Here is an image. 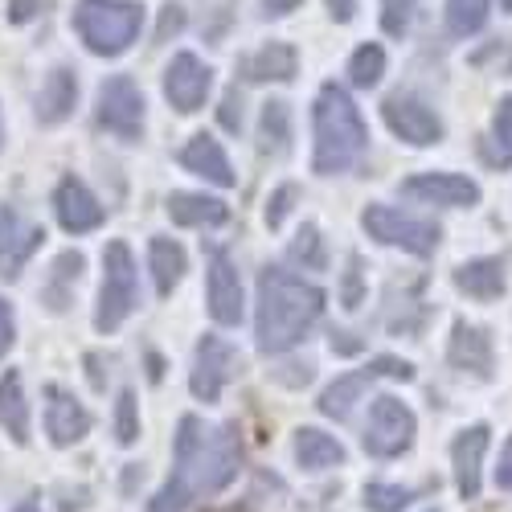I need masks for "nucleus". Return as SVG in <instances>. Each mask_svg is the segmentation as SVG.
Wrapping results in <instances>:
<instances>
[{
  "instance_id": "obj_23",
  "label": "nucleus",
  "mask_w": 512,
  "mask_h": 512,
  "mask_svg": "<svg viewBox=\"0 0 512 512\" xmlns=\"http://www.w3.org/2000/svg\"><path fill=\"white\" fill-rule=\"evenodd\" d=\"M291 451H295V463H300L304 472H328V467L345 463V447H340V439L320 431V426H300Z\"/></svg>"
},
{
  "instance_id": "obj_5",
  "label": "nucleus",
  "mask_w": 512,
  "mask_h": 512,
  "mask_svg": "<svg viewBox=\"0 0 512 512\" xmlns=\"http://www.w3.org/2000/svg\"><path fill=\"white\" fill-rule=\"evenodd\" d=\"M140 304V275L127 242H107L103 250V287H99V308H95V328L115 332Z\"/></svg>"
},
{
  "instance_id": "obj_48",
  "label": "nucleus",
  "mask_w": 512,
  "mask_h": 512,
  "mask_svg": "<svg viewBox=\"0 0 512 512\" xmlns=\"http://www.w3.org/2000/svg\"><path fill=\"white\" fill-rule=\"evenodd\" d=\"M0 148H5V123H0Z\"/></svg>"
},
{
  "instance_id": "obj_44",
  "label": "nucleus",
  "mask_w": 512,
  "mask_h": 512,
  "mask_svg": "<svg viewBox=\"0 0 512 512\" xmlns=\"http://www.w3.org/2000/svg\"><path fill=\"white\" fill-rule=\"evenodd\" d=\"M300 5H304V0H263V13L267 17H287V13H295Z\"/></svg>"
},
{
  "instance_id": "obj_32",
  "label": "nucleus",
  "mask_w": 512,
  "mask_h": 512,
  "mask_svg": "<svg viewBox=\"0 0 512 512\" xmlns=\"http://www.w3.org/2000/svg\"><path fill=\"white\" fill-rule=\"evenodd\" d=\"M287 254H291V263L304 267V271H324V263H328V259H324V238H320V230H316L312 222H308L300 234H295V242H291Z\"/></svg>"
},
{
  "instance_id": "obj_18",
  "label": "nucleus",
  "mask_w": 512,
  "mask_h": 512,
  "mask_svg": "<svg viewBox=\"0 0 512 512\" xmlns=\"http://www.w3.org/2000/svg\"><path fill=\"white\" fill-rule=\"evenodd\" d=\"M447 361H451L459 373H472V377L488 381V377H492V365H496L492 336H488L480 324L455 320V328H451V345H447Z\"/></svg>"
},
{
  "instance_id": "obj_14",
  "label": "nucleus",
  "mask_w": 512,
  "mask_h": 512,
  "mask_svg": "<svg viewBox=\"0 0 512 512\" xmlns=\"http://www.w3.org/2000/svg\"><path fill=\"white\" fill-rule=\"evenodd\" d=\"M205 295H209V316L222 328L242 324V279L238 267L230 263L226 250L209 254V275H205Z\"/></svg>"
},
{
  "instance_id": "obj_27",
  "label": "nucleus",
  "mask_w": 512,
  "mask_h": 512,
  "mask_svg": "<svg viewBox=\"0 0 512 512\" xmlns=\"http://www.w3.org/2000/svg\"><path fill=\"white\" fill-rule=\"evenodd\" d=\"M0 426H5L17 447L29 443V402H25V386L17 369L0 377Z\"/></svg>"
},
{
  "instance_id": "obj_33",
  "label": "nucleus",
  "mask_w": 512,
  "mask_h": 512,
  "mask_svg": "<svg viewBox=\"0 0 512 512\" xmlns=\"http://www.w3.org/2000/svg\"><path fill=\"white\" fill-rule=\"evenodd\" d=\"M361 496H365L369 512H402V508H410L414 488H402V484H365Z\"/></svg>"
},
{
  "instance_id": "obj_22",
  "label": "nucleus",
  "mask_w": 512,
  "mask_h": 512,
  "mask_svg": "<svg viewBox=\"0 0 512 512\" xmlns=\"http://www.w3.org/2000/svg\"><path fill=\"white\" fill-rule=\"evenodd\" d=\"M238 74L246 82H291L300 74V54H295L287 41H271V46L246 54L238 62Z\"/></svg>"
},
{
  "instance_id": "obj_29",
  "label": "nucleus",
  "mask_w": 512,
  "mask_h": 512,
  "mask_svg": "<svg viewBox=\"0 0 512 512\" xmlns=\"http://www.w3.org/2000/svg\"><path fill=\"white\" fill-rule=\"evenodd\" d=\"M259 148L263 156H283L291 148V111L287 103H267L259 115Z\"/></svg>"
},
{
  "instance_id": "obj_31",
  "label": "nucleus",
  "mask_w": 512,
  "mask_h": 512,
  "mask_svg": "<svg viewBox=\"0 0 512 512\" xmlns=\"http://www.w3.org/2000/svg\"><path fill=\"white\" fill-rule=\"evenodd\" d=\"M381 74H386V50L377 46V41H365V46L349 58V78H353V87L369 91L381 82Z\"/></svg>"
},
{
  "instance_id": "obj_20",
  "label": "nucleus",
  "mask_w": 512,
  "mask_h": 512,
  "mask_svg": "<svg viewBox=\"0 0 512 512\" xmlns=\"http://www.w3.org/2000/svg\"><path fill=\"white\" fill-rule=\"evenodd\" d=\"M181 164L189 168L193 177H205L209 185H218V189H234L238 177H234V168H230V156L226 148L213 140V136H193L185 148H181Z\"/></svg>"
},
{
  "instance_id": "obj_2",
  "label": "nucleus",
  "mask_w": 512,
  "mask_h": 512,
  "mask_svg": "<svg viewBox=\"0 0 512 512\" xmlns=\"http://www.w3.org/2000/svg\"><path fill=\"white\" fill-rule=\"evenodd\" d=\"M324 316V291L283 267H267L259 275V312H254V336L267 357L295 349Z\"/></svg>"
},
{
  "instance_id": "obj_7",
  "label": "nucleus",
  "mask_w": 512,
  "mask_h": 512,
  "mask_svg": "<svg viewBox=\"0 0 512 512\" xmlns=\"http://www.w3.org/2000/svg\"><path fill=\"white\" fill-rule=\"evenodd\" d=\"M414 431H418L414 410H410L402 398L381 394V398H373V406H369V422H365V451H369L373 459H398V455H406V451H410Z\"/></svg>"
},
{
  "instance_id": "obj_26",
  "label": "nucleus",
  "mask_w": 512,
  "mask_h": 512,
  "mask_svg": "<svg viewBox=\"0 0 512 512\" xmlns=\"http://www.w3.org/2000/svg\"><path fill=\"white\" fill-rule=\"evenodd\" d=\"M168 218L177 226L201 230V226H222L230 218V209L226 201L205 197V193H168Z\"/></svg>"
},
{
  "instance_id": "obj_38",
  "label": "nucleus",
  "mask_w": 512,
  "mask_h": 512,
  "mask_svg": "<svg viewBox=\"0 0 512 512\" xmlns=\"http://www.w3.org/2000/svg\"><path fill=\"white\" fill-rule=\"evenodd\" d=\"M295 197H300V189H295V185H279V189L267 197V226H271V230H279V226L287 222Z\"/></svg>"
},
{
  "instance_id": "obj_49",
  "label": "nucleus",
  "mask_w": 512,
  "mask_h": 512,
  "mask_svg": "<svg viewBox=\"0 0 512 512\" xmlns=\"http://www.w3.org/2000/svg\"><path fill=\"white\" fill-rule=\"evenodd\" d=\"M226 512H250V508H226Z\"/></svg>"
},
{
  "instance_id": "obj_12",
  "label": "nucleus",
  "mask_w": 512,
  "mask_h": 512,
  "mask_svg": "<svg viewBox=\"0 0 512 512\" xmlns=\"http://www.w3.org/2000/svg\"><path fill=\"white\" fill-rule=\"evenodd\" d=\"M41 242H46V230L33 226L17 205H0V279H17Z\"/></svg>"
},
{
  "instance_id": "obj_39",
  "label": "nucleus",
  "mask_w": 512,
  "mask_h": 512,
  "mask_svg": "<svg viewBox=\"0 0 512 512\" xmlns=\"http://www.w3.org/2000/svg\"><path fill=\"white\" fill-rule=\"evenodd\" d=\"M222 127L226 132H242V99H238V91H230L222 99Z\"/></svg>"
},
{
  "instance_id": "obj_1",
  "label": "nucleus",
  "mask_w": 512,
  "mask_h": 512,
  "mask_svg": "<svg viewBox=\"0 0 512 512\" xmlns=\"http://www.w3.org/2000/svg\"><path fill=\"white\" fill-rule=\"evenodd\" d=\"M242 472V439L238 426L226 422L205 431L197 414H185L173 443V476L148 500V512H189L197 496H218Z\"/></svg>"
},
{
  "instance_id": "obj_43",
  "label": "nucleus",
  "mask_w": 512,
  "mask_h": 512,
  "mask_svg": "<svg viewBox=\"0 0 512 512\" xmlns=\"http://www.w3.org/2000/svg\"><path fill=\"white\" fill-rule=\"evenodd\" d=\"M181 25H185V13H181L177 5H168V9H164V21H160V41H164L168 33H177Z\"/></svg>"
},
{
  "instance_id": "obj_4",
  "label": "nucleus",
  "mask_w": 512,
  "mask_h": 512,
  "mask_svg": "<svg viewBox=\"0 0 512 512\" xmlns=\"http://www.w3.org/2000/svg\"><path fill=\"white\" fill-rule=\"evenodd\" d=\"M74 29L82 46L99 58H119L132 50V41L144 29V9L136 0H78Z\"/></svg>"
},
{
  "instance_id": "obj_3",
  "label": "nucleus",
  "mask_w": 512,
  "mask_h": 512,
  "mask_svg": "<svg viewBox=\"0 0 512 512\" xmlns=\"http://www.w3.org/2000/svg\"><path fill=\"white\" fill-rule=\"evenodd\" d=\"M312 127H316V148H312V168L320 177H340L357 168L369 152V127L353 103V95L336 82H324L316 107H312Z\"/></svg>"
},
{
  "instance_id": "obj_11",
  "label": "nucleus",
  "mask_w": 512,
  "mask_h": 512,
  "mask_svg": "<svg viewBox=\"0 0 512 512\" xmlns=\"http://www.w3.org/2000/svg\"><path fill=\"white\" fill-rule=\"evenodd\" d=\"M238 349L226 345L222 336H213L205 332L197 340V353H193V377H189V390L197 402H218L222 390H226V381L238 373Z\"/></svg>"
},
{
  "instance_id": "obj_9",
  "label": "nucleus",
  "mask_w": 512,
  "mask_h": 512,
  "mask_svg": "<svg viewBox=\"0 0 512 512\" xmlns=\"http://www.w3.org/2000/svg\"><path fill=\"white\" fill-rule=\"evenodd\" d=\"M377 377L410 381L414 369H410L406 361H398V357H373L365 369H353V373H345V377H336V381H332V386L320 394V414H328V418H336V422H345V418L353 414V406L361 402V394L373 386Z\"/></svg>"
},
{
  "instance_id": "obj_40",
  "label": "nucleus",
  "mask_w": 512,
  "mask_h": 512,
  "mask_svg": "<svg viewBox=\"0 0 512 512\" xmlns=\"http://www.w3.org/2000/svg\"><path fill=\"white\" fill-rule=\"evenodd\" d=\"M13 336H17V324H13V308L0 300V357L13 349Z\"/></svg>"
},
{
  "instance_id": "obj_41",
  "label": "nucleus",
  "mask_w": 512,
  "mask_h": 512,
  "mask_svg": "<svg viewBox=\"0 0 512 512\" xmlns=\"http://www.w3.org/2000/svg\"><path fill=\"white\" fill-rule=\"evenodd\" d=\"M324 5H328V13H332L336 25H349L357 17V0H324Z\"/></svg>"
},
{
  "instance_id": "obj_16",
  "label": "nucleus",
  "mask_w": 512,
  "mask_h": 512,
  "mask_svg": "<svg viewBox=\"0 0 512 512\" xmlns=\"http://www.w3.org/2000/svg\"><path fill=\"white\" fill-rule=\"evenodd\" d=\"M54 213L66 234H91L103 226L107 209L99 205V197L82 185L78 177H62L58 189H54Z\"/></svg>"
},
{
  "instance_id": "obj_28",
  "label": "nucleus",
  "mask_w": 512,
  "mask_h": 512,
  "mask_svg": "<svg viewBox=\"0 0 512 512\" xmlns=\"http://www.w3.org/2000/svg\"><path fill=\"white\" fill-rule=\"evenodd\" d=\"M148 267H152L156 291H160V295H173L177 283L185 279L189 259H185L181 242H173V238H152V242H148Z\"/></svg>"
},
{
  "instance_id": "obj_30",
  "label": "nucleus",
  "mask_w": 512,
  "mask_h": 512,
  "mask_svg": "<svg viewBox=\"0 0 512 512\" xmlns=\"http://www.w3.org/2000/svg\"><path fill=\"white\" fill-rule=\"evenodd\" d=\"M492 0H447V29L451 37H472L484 29Z\"/></svg>"
},
{
  "instance_id": "obj_8",
  "label": "nucleus",
  "mask_w": 512,
  "mask_h": 512,
  "mask_svg": "<svg viewBox=\"0 0 512 512\" xmlns=\"http://www.w3.org/2000/svg\"><path fill=\"white\" fill-rule=\"evenodd\" d=\"M99 123L115 140L136 144L144 136V91L136 87V78L127 74H111L99 87V107H95Z\"/></svg>"
},
{
  "instance_id": "obj_19",
  "label": "nucleus",
  "mask_w": 512,
  "mask_h": 512,
  "mask_svg": "<svg viewBox=\"0 0 512 512\" xmlns=\"http://www.w3.org/2000/svg\"><path fill=\"white\" fill-rule=\"evenodd\" d=\"M488 426L476 422L459 431V439L451 443V467H455V488L463 500H476L480 496V472H484V451H488Z\"/></svg>"
},
{
  "instance_id": "obj_35",
  "label": "nucleus",
  "mask_w": 512,
  "mask_h": 512,
  "mask_svg": "<svg viewBox=\"0 0 512 512\" xmlns=\"http://www.w3.org/2000/svg\"><path fill=\"white\" fill-rule=\"evenodd\" d=\"M115 439H119L123 447H132V443L140 439V402H136L132 390H123V394L115 398Z\"/></svg>"
},
{
  "instance_id": "obj_17",
  "label": "nucleus",
  "mask_w": 512,
  "mask_h": 512,
  "mask_svg": "<svg viewBox=\"0 0 512 512\" xmlns=\"http://www.w3.org/2000/svg\"><path fill=\"white\" fill-rule=\"evenodd\" d=\"M46 435L54 447H74L91 435V410L62 386L46 390Z\"/></svg>"
},
{
  "instance_id": "obj_36",
  "label": "nucleus",
  "mask_w": 512,
  "mask_h": 512,
  "mask_svg": "<svg viewBox=\"0 0 512 512\" xmlns=\"http://www.w3.org/2000/svg\"><path fill=\"white\" fill-rule=\"evenodd\" d=\"M340 304H345V312H357L365 304V263H361V254H349V263H345V275H340Z\"/></svg>"
},
{
  "instance_id": "obj_21",
  "label": "nucleus",
  "mask_w": 512,
  "mask_h": 512,
  "mask_svg": "<svg viewBox=\"0 0 512 512\" xmlns=\"http://www.w3.org/2000/svg\"><path fill=\"white\" fill-rule=\"evenodd\" d=\"M74 103H78V74L70 66H54L37 91V123L58 127L62 119L74 115Z\"/></svg>"
},
{
  "instance_id": "obj_15",
  "label": "nucleus",
  "mask_w": 512,
  "mask_h": 512,
  "mask_svg": "<svg viewBox=\"0 0 512 512\" xmlns=\"http://www.w3.org/2000/svg\"><path fill=\"white\" fill-rule=\"evenodd\" d=\"M402 193L410 201L443 205V209H467V205L480 201V185L472 177H459V173H418L402 185Z\"/></svg>"
},
{
  "instance_id": "obj_10",
  "label": "nucleus",
  "mask_w": 512,
  "mask_h": 512,
  "mask_svg": "<svg viewBox=\"0 0 512 512\" xmlns=\"http://www.w3.org/2000/svg\"><path fill=\"white\" fill-rule=\"evenodd\" d=\"M381 115H386V127L410 148H431L443 140V119L435 115V107L418 99V95H390L386 103H381Z\"/></svg>"
},
{
  "instance_id": "obj_47",
  "label": "nucleus",
  "mask_w": 512,
  "mask_h": 512,
  "mask_svg": "<svg viewBox=\"0 0 512 512\" xmlns=\"http://www.w3.org/2000/svg\"><path fill=\"white\" fill-rule=\"evenodd\" d=\"M17 512H37V508H33V504H21V508H17Z\"/></svg>"
},
{
  "instance_id": "obj_45",
  "label": "nucleus",
  "mask_w": 512,
  "mask_h": 512,
  "mask_svg": "<svg viewBox=\"0 0 512 512\" xmlns=\"http://www.w3.org/2000/svg\"><path fill=\"white\" fill-rule=\"evenodd\" d=\"M37 13V0H9V21H29Z\"/></svg>"
},
{
  "instance_id": "obj_6",
  "label": "nucleus",
  "mask_w": 512,
  "mask_h": 512,
  "mask_svg": "<svg viewBox=\"0 0 512 512\" xmlns=\"http://www.w3.org/2000/svg\"><path fill=\"white\" fill-rule=\"evenodd\" d=\"M361 226L369 238H377L381 246H398L406 254H418V259H426V254L439 250V226L435 222H422V218H406V213L390 209V205H365L361 213Z\"/></svg>"
},
{
  "instance_id": "obj_24",
  "label": "nucleus",
  "mask_w": 512,
  "mask_h": 512,
  "mask_svg": "<svg viewBox=\"0 0 512 512\" xmlns=\"http://www.w3.org/2000/svg\"><path fill=\"white\" fill-rule=\"evenodd\" d=\"M82 267H87V259H82L78 250H62L46 275V283H41V304L50 312H66L74 304V287L82 279Z\"/></svg>"
},
{
  "instance_id": "obj_46",
  "label": "nucleus",
  "mask_w": 512,
  "mask_h": 512,
  "mask_svg": "<svg viewBox=\"0 0 512 512\" xmlns=\"http://www.w3.org/2000/svg\"><path fill=\"white\" fill-rule=\"evenodd\" d=\"M500 9H504V13H512V0H500Z\"/></svg>"
},
{
  "instance_id": "obj_13",
  "label": "nucleus",
  "mask_w": 512,
  "mask_h": 512,
  "mask_svg": "<svg viewBox=\"0 0 512 512\" xmlns=\"http://www.w3.org/2000/svg\"><path fill=\"white\" fill-rule=\"evenodd\" d=\"M213 91V70L197 58V54H177L164 70V99L173 103V111L181 115H193L205 107Z\"/></svg>"
},
{
  "instance_id": "obj_42",
  "label": "nucleus",
  "mask_w": 512,
  "mask_h": 512,
  "mask_svg": "<svg viewBox=\"0 0 512 512\" xmlns=\"http://www.w3.org/2000/svg\"><path fill=\"white\" fill-rule=\"evenodd\" d=\"M496 484L504 488V492H512V439L504 443V451H500V467H496Z\"/></svg>"
},
{
  "instance_id": "obj_25",
  "label": "nucleus",
  "mask_w": 512,
  "mask_h": 512,
  "mask_svg": "<svg viewBox=\"0 0 512 512\" xmlns=\"http://www.w3.org/2000/svg\"><path fill=\"white\" fill-rule=\"evenodd\" d=\"M455 287L463 295H472L480 304H492L504 295L508 279H504V263L500 259H467L459 271H455Z\"/></svg>"
},
{
  "instance_id": "obj_34",
  "label": "nucleus",
  "mask_w": 512,
  "mask_h": 512,
  "mask_svg": "<svg viewBox=\"0 0 512 512\" xmlns=\"http://www.w3.org/2000/svg\"><path fill=\"white\" fill-rule=\"evenodd\" d=\"M492 160L496 164H512V95H504L496 103V115H492Z\"/></svg>"
},
{
  "instance_id": "obj_37",
  "label": "nucleus",
  "mask_w": 512,
  "mask_h": 512,
  "mask_svg": "<svg viewBox=\"0 0 512 512\" xmlns=\"http://www.w3.org/2000/svg\"><path fill=\"white\" fill-rule=\"evenodd\" d=\"M414 9H418V0H386V9H381V25H386V33L406 37L410 21H414Z\"/></svg>"
}]
</instances>
